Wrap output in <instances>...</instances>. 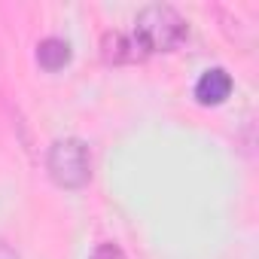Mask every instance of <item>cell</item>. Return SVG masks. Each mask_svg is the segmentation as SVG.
<instances>
[{
  "mask_svg": "<svg viewBox=\"0 0 259 259\" xmlns=\"http://www.w3.org/2000/svg\"><path fill=\"white\" fill-rule=\"evenodd\" d=\"M183 37H186V22L180 19V13L174 7H165V4H153V7L141 10V16L135 22V40L147 52L174 49Z\"/></svg>",
  "mask_w": 259,
  "mask_h": 259,
  "instance_id": "obj_1",
  "label": "cell"
},
{
  "mask_svg": "<svg viewBox=\"0 0 259 259\" xmlns=\"http://www.w3.org/2000/svg\"><path fill=\"white\" fill-rule=\"evenodd\" d=\"M46 168L49 177L61 186V189H79L89 183L92 177V159H89V147L79 138H61L49 147L46 156Z\"/></svg>",
  "mask_w": 259,
  "mask_h": 259,
  "instance_id": "obj_2",
  "label": "cell"
},
{
  "mask_svg": "<svg viewBox=\"0 0 259 259\" xmlns=\"http://www.w3.org/2000/svg\"><path fill=\"white\" fill-rule=\"evenodd\" d=\"M232 95V76L223 67H210L195 82V98L201 104H223Z\"/></svg>",
  "mask_w": 259,
  "mask_h": 259,
  "instance_id": "obj_3",
  "label": "cell"
},
{
  "mask_svg": "<svg viewBox=\"0 0 259 259\" xmlns=\"http://www.w3.org/2000/svg\"><path fill=\"white\" fill-rule=\"evenodd\" d=\"M37 61L43 70H61L70 61V43L61 37H46L37 43Z\"/></svg>",
  "mask_w": 259,
  "mask_h": 259,
  "instance_id": "obj_4",
  "label": "cell"
},
{
  "mask_svg": "<svg viewBox=\"0 0 259 259\" xmlns=\"http://www.w3.org/2000/svg\"><path fill=\"white\" fill-rule=\"evenodd\" d=\"M89 259H125V253H122L116 244H98Z\"/></svg>",
  "mask_w": 259,
  "mask_h": 259,
  "instance_id": "obj_5",
  "label": "cell"
},
{
  "mask_svg": "<svg viewBox=\"0 0 259 259\" xmlns=\"http://www.w3.org/2000/svg\"><path fill=\"white\" fill-rule=\"evenodd\" d=\"M0 259H19V253H16L10 244H4V241H0Z\"/></svg>",
  "mask_w": 259,
  "mask_h": 259,
  "instance_id": "obj_6",
  "label": "cell"
}]
</instances>
